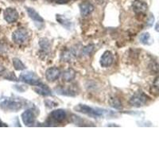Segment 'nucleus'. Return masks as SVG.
Masks as SVG:
<instances>
[{"label":"nucleus","instance_id":"4","mask_svg":"<svg viewBox=\"0 0 159 159\" xmlns=\"http://www.w3.org/2000/svg\"><path fill=\"white\" fill-rule=\"evenodd\" d=\"M147 100H148V96L147 95L144 94L143 92H137L131 96L129 103L132 107H140L144 106L147 103Z\"/></svg>","mask_w":159,"mask_h":159},{"label":"nucleus","instance_id":"16","mask_svg":"<svg viewBox=\"0 0 159 159\" xmlns=\"http://www.w3.org/2000/svg\"><path fill=\"white\" fill-rule=\"evenodd\" d=\"M57 21L59 22L60 24H61L63 25L64 27L66 28L68 30H70L72 29V22L69 21L68 18H66L65 17L62 16V15H57Z\"/></svg>","mask_w":159,"mask_h":159},{"label":"nucleus","instance_id":"6","mask_svg":"<svg viewBox=\"0 0 159 159\" xmlns=\"http://www.w3.org/2000/svg\"><path fill=\"white\" fill-rule=\"evenodd\" d=\"M18 13L15 8H7L3 12V18L8 23H14L18 19Z\"/></svg>","mask_w":159,"mask_h":159},{"label":"nucleus","instance_id":"18","mask_svg":"<svg viewBox=\"0 0 159 159\" xmlns=\"http://www.w3.org/2000/svg\"><path fill=\"white\" fill-rule=\"evenodd\" d=\"M39 45L43 53H47L49 52V48H50V42H49V41L47 38H42V39L40 40Z\"/></svg>","mask_w":159,"mask_h":159},{"label":"nucleus","instance_id":"9","mask_svg":"<svg viewBox=\"0 0 159 159\" xmlns=\"http://www.w3.org/2000/svg\"><path fill=\"white\" fill-rule=\"evenodd\" d=\"M113 61H114V58L111 52L110 51H106L103 52V54L100 58V65L102 67L107 68L112 65Z\"/></svg>","mask_w":159,"mask_h":159},{"label":"nucleus","instance_id":"8","mask_svg":"<svg viewBox=\"0 0 159 159\" xmlns=\"http://www.w3.org/2000/svg\"><path fill=\"white\" fill-rule=\"evenodd\" d=\"M60 76H61V71L57 67L49 68L45 72V78L49 82H53L57 80L60 77Z\"/></svg>","mask_w":159,"mask_h":159},{"label":"nucleus","instance_id":"17","mask_svg":"<svg viewBox=\"0 0 159 159\" xmlns=\"http://www.w3.org/2000/svg\"><path fill=\"white\" fill-rule=\"evenodd\" d=\"M75 53L72 50H65L62 52V54L61 55V60L62 61L65 62H70L73 58H74Z\"/></svg>","mask_w":159,"mask_h":159},{"label":"nucleus","instance_id":"1","mask_svg":"<svg viewBox=\"0 0 159 159\" xmlns=\"http://www.w3.org/2000/svg\"><path fill=\"white\" fill-rule=\"evenodd\" d=\"M74 110L77 112H80L83 114L87 115L91 117H101L104 115V110L100 108H95V107H89L85 104H79L74 107Z\"/></svg>","mask_w":159,"mask_h":159},{"label":"nucleus","instance_id":"26","mask_svg":"<svg viewBox=\"0 0 159 159\" xmlns=\"http://www.w3.org/2000/svg\"><path fill=\"white\" fill-rule=\"evenodd\" d=\"M4 125H3V123H2V122H1V120H0V127H3Z\"/></svg>","mask_w":159,"mask_h":159},{"label":"nucleus","instance_id":"7","mask_svg":"<svg viewBox=\"0 0 159 159\" xmlns=\"http://www.w3.org/2000/svg\"><path fill=\"white\" fill-rule=\"evenodd\" d=\"M22 119L25 126H31L35 121L34 112L32 109H28L22 114Z\"/></svg>","mask_w":159,"mask_h":159},{"label":"nucleus","instance_id":"15","mask_svg":"<svg viewBox=\"0 0 159 159\" xmlns=\"http://www.w3.org/2000/svg\"><path fill=\"white\" fill-rule=\"evenodd\" d=\"M75 76H76V72L73 69H69L63 72L62 80L65 82H71L75 79Z\"/></svg>","mask_w":159,"mask_h":159},{"label":"nucleus","instance_id":"11","mask_svg":"<svg viewBox=\"0 0 159 159\" xmlns=\"http://www.w3.org/2000/svg\"><path fill=\"white\" fill-rule=\"evenodd\" d=\"M51 118L54 119L57 122H62L66 119V112L63 109H57V110L52 111L50 114Z\"/></svg>","mask_w":159,"mask_h":159},{"label":"nucleus","instance_id":"19","mask_svg":"<svg viewBox=\"0 0 159 159\" xmlns=\"http://www.w3.org/2000/svg\"><path fill=\"white\" fill-rule=\"evenodd\" d=\"M139 41L143 45H150L153 42V40L151 39V37L149 33L145 32L143 33L140 37H139Z\"/></svg>","mask_w":159,"mask_h":159},{"label":"nucleus","instance_id":"24","mask_svg":"<svg viewBox=\"0 0 159 159\" xmlns=\"http://www.w3.org/2000/svg\"><path fill=\"white\" fill-rule=\"evenodd\" d=\"M70 0H52L56 4H67Z\"/></svg>","mask_w":159,"mask_h":159},{"label":"nucleus","instance_id":"10","mask_svg":"<svg viewBox=\"0 0 159 159\" xmlns=\"http://www.w3.org/2000/svg\"><path fill=\"white\" fill-rule=\"evenodd\" d=\"M80 11V14L82 16L86 17L89 15L92 11H94V7L88 1H84V2H81L79 6Z\"/></svg>","mask_w":159,"mask_h":159},{"label":"nucleus","instance_id":"3","mask_svg":"<svg viewBox=\"0 0 159 159\" xmlns=\"http://www.w3.org/2000/svg\"><path fill=\"white\" fill-rule=\"evenodd\" d=\"M29 33L25 28H18L12 34V39L14 42L18 45H22L29 41Z\"/></svg>","mask_w":159,"mask_h":159},{"label":"nucleus","instance_id":"12","mask_svg":"<svg viewBox=\"0 0 159 159\" xmlns=\"http://www.w3.org/2000/svg\"><path fill=\"white\" fill-rule=\"evenodd\" d=\"M132 7L134 12L144 13L147 11V4L143 0H135L133 2Z\"/></svg>","mask_w":159,"mask_h":159},{"label":"nucleus","instance_id":"13","mask_svg":"<svg viewBox=\"0 0 159 159\" xmlns=\"http://www.w3.org/2000/svg\"><path fill=\"white\" fill-rule=\"evenodd\" d=\"M25 9H26V11H27V14L30 18L32 20H34V22H41V23L44 22V19L42 18V17L34 9H33L31 7H25Z\"/></svg>","mask_w":159,"mask_h":159},{"label":"nucleus","instance_id":"23","mask_svg":"<svg viewBox=\"0 0 159 159\" xmlns=\"http://www.w3.org/2000/svg\"><path fill=\"white\" fill-rule=\"evenodd\" d=\"M93 45H88V46H86V47H84L83 49V53L84 55H89L90 54L91 52H92V51L93 50Z\"/></svg>","mask_w":159,"mask_h":159},{"label":"nucleus","instance_id":"22","mask_svg":"<svg viewBox=\"0 0 159 159\" xmlns=\"http://www.w3.org/2000/svg\"><path fill=\"white\" fill-rule=\"evenodd\" d=\"M111 104L113 107L117 109H121L122 108V103L119 102V100L116 98H114V99H111Z\"/></svg>","mask_w":159,"mask_h":159},{"label":"nucleus","instance_id":"14","mask_svg":"<svg viewBox=\"0 0 159 159\" xmlns=\"http://www.w3.org/2000/svg\"><path fill=\"white\" fill-rule=\"evenodd\" d=\"M34 90L38 94L42 95V96H52V92H51L50 89H49L45 84H43L37 86V88H35Z\"/></svg>","mask_w":159,"mask_h":159},{"label":"nucleus","instance_id":"5","mask_svg":"<svg viewBox=\"0 0 159 159\" xmlns=\"http://www.w3.org/2000/svg\"><path fill=\"white\" fill-rule=\"evenodd\" d=\"M22 103L15 100H10L7 99L4 100L0 103V107L4 111H18L22 108Z\"/></svg>","mask_w":159,"mask_h":159},{"label":"nucleus","instance_id":"21","mask_svg":"<svg viewBox=\"0 0 159 159\" xmlns=\"http://www.w3.org/2000/svg\"><path fill=\"white\" fill-rule=\"evenodd\" d=\"M55 92L59 95H62V96H74L75 94H73V92H71L69 89H64L62 88H59V89H55Z\"/></svg>","mask_w":159,"mask_h":159},{"label":"nucleus","instance_id":"25","mask_svg":"<svg viewBox=\"0 0 159 159\" xmlns=\"http://www.w3.org/2000/svg\"><path fill=\"white\" fill-rule=\"evenodd\" d=\"M5 68H4L3 65H0V76H2V74L4 73V72H5Z\"/></svg>","mask_w":159,"mask_h":159},{"label":"nucleus","instance_id":"20","mask_svg":"<svg viewBox=\"0 0 159 159\" xmlns=\"http://www.w3.org/2000/svg\"><path fill=\"white\" fill-rule=\"evenodd\" d=\"M13 62V65H14V67L16 70L18 71H21V70H24L25 69V66L23 63L22 62V61L18 58L15 57L13 58L12 60Z\"/></svg>","mask_w":159,"mask_h":159},{"label":"nucleus","instance_id":"2","mask_svg":"<svg viewBox=\"0 0 159 159\" xmlns=\"http://www.w3.org/2000/svg\"><path fill=\"white\" fill-rule=\"evenodd\" d=\"M19 80L25 84H27L34 85V86H38L42 84L40 78L35 74L34 72H31V71L22 72L19 76Z\"/></svg>","mask_w":159,"mask_h":159}]
</instances>
